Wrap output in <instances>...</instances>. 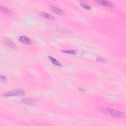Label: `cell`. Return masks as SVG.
Returning <instances> with one entry per match:
<instances>
[{
    "label": "cell",
    "instance_id": "4",
    "mask_svg": "<svg viewBox=\"0 0 126 126\" xmlns=\"http://www.w3.org/2000/svg\"><path fill=\"white\" fill-rule=\"evenodd\" d=\"M96 2L101 5H103L105 7H114L113 4H112L109 1H103V0H102V1H96Z\"/></svg>",
    "mask_w": 126,
    "mask_h": 126
},
{
    "label": "cell",
    "instance_id": "2",
    "mask_svg": "<svg viewBox=\"0 0 126 126\" xmlns=\"http://www.w3.org/2000/svg\"><path fill=\"white\" fill-rule=\"evenodd\" d=\"M25 94V91L21 89H17L4 94L5 97H10L13 96H23Z\"/></svg>",
    "mask_w": 126,
    "mask_h": 126
},
{
    "label": "cell",
    "instance_id": "3",
    "mask_svg": "<svg viewBox=\"0 0 126 126\" xmlns=\"http://www.w3.org/2000/svg\"><path fill=\"white\" fill-rule=\"evenodd\" d=\"M21 102L22 103L30 106H33L35 105V101L30 98H24L22 100Z\"/></svg>",
    "mask_w": 126,
    "mask_h": 126
},
{
    "label": "cell",
    "instance_id": "13",
    "mask_svg": "<svg viewBox=\"0 0 126 126\" xmlns=\"http://www.w3.org/2000/svg\"><path fill=\"white\" fill-rule=\"evenodd\" d=\"M96 61L99 62H100V63H105L106 62L104 58L100 57H97L96 58Z\"/></svg>",
    "mask_w": 126,
    "mask_h": 126
},
{
    "label": "cell",
    "instance_id": "7",
    "mask_svg": "<svg viewBox=\"0 0 126 126\" xmlns=\"http://www.w3.org/2000/svg\"><path fill=\"white\" fill-rule=\"evenodd\" d=\"M50 9L52 11H53L55 13L57 14V15H64V11L63 10H62L61 9H60L57 7L51 6V7H50Z\"/></svg>",
    "mask_w": 126,
    "mask_h": 126
},
{
    "label": "cell",
    "instance_id": "10",
    "mask_svg": "<svg viewBox=\"0 0 126 126\" xmlns=\"http://www.w3.org/2000/svg\"><path fill=\"white\" fill-rule=\"evenodd\" d=\"M0 9H1V10L3 13H4L7 15H10L12 13V12L9 9H8L7 8L2 5L0 6Z\"/></svg>",
    "mask_w": 126,
    "mask_h": 126
},
{
    "label": "cell",
    "instance_id": "11",
    "mask_svg": "<svg viewBox=\"0 0 126 126\" xmlns=\"http://www.w3.org/2000/svg\"><path fill=\"white\" fill-rule=\"evenodd\" d=\"M63 53L68 54H72V55H76V50H62Z\"/></svg>",
    "mask_w": 126,
    "mask_h": 126
},
{
    "label": "cell",
    "instance_id": "6",
    "mask_svg": "<svg viewBox=\"0 0 126 126\" xmlns=\"http://www.w3.org/2000/svg\"><path fill=\"white\" fill-rule=\"evenodd\" d=\"M40 15L43 17L45 18L46 19H49L50 20H55L56 19V18L52 15H51L49 13L44 12H41L40 13Z\"/></svg>",
    "mask_w": 126,
    "mask_h": 126
},
{
    "label": "cell",
    "instance_id": "14",
    "mask_svg": "<svg viewBox=\"0 0 126 126\" xmlns=\"http://www.w3.org/2000/svg\"><path fill=\"white\" fill-rule=\"evenodd\" d=\"M1 80L2 82L6 83L7 82V78L5 76H1Z\"/></svg>",
    "mask_w": 126,
    "mask_h": 126
},
{
    "label": "cell",
    "instance_id": "8",
    "mask_svg": "<svg viewBox=\"0 0 126 126\" xmlns=\"http://www.w3.org/2000/svg\"><path fill=\"white\" fill-rule=\"evenodd\" d=\"M48 59L52 63V64H54V65L56 66L57 67H62V65H61V64L60 63H59L56 59L55 58H54L53 57L51 56H48Z\"/></svg>",
    "mask_w": 126,
    "mask_h": 126
},
{
    "label": "cell",
    "instance_id": "5",
    "mask_svg": "<svg viewBox=\"0 0 126 126\" xmlns=\"http://www.w3.org/2000/svg\"><path fill=\"white\" fill-rule=\"evenodd\" d=\"M19 41L22 44H29L31 43V40L30 39L26 36H21L19 38Z\"/></svg>",
    "mask_w": 126,
    "mask_h": 126
},
{
    "label": "cell",
    "instance_id": "1",
    "mask_svg": "<svg viewBox=\"0 0 126 126\" xmlns=\"http://www.w3.org/2000/svg\"><path fill=\"white\" fill-rule=\"evenodd\" d=\"M100 111L105 115L114 116L119 118H125L126 114L123 112L115 110L112 108L102 107L100 109Z\"/></svg>",
    "mask_w": 126,
    "mask_h": 126
},
{
    "label": "cell",
    "instance_id": "12",
    "mask_svg": "<svg viewBox=\"0 0 126 126\" xmlns=\"http://www.w3.org/2000/svg\"><path fill=\"white\" fill-rule=\"evenodd\" d=\"M80 5L81 6V7H82L83 8H84L85 9H87V10H90V9H91V7L89 5H88L87 4H86L84 3L83 2H80Z\"/></svg>",
    "mask_w": 126,
    "mask_h": 126
},
{
    "label": "cell",
    "instance_id": "15",
    "mask_svg": "<svg viewBox=\"0 0 126 126\" xmlns=\"http://www.w3.org/2000/svg\"><path fill=\"white\" fill-rule=\"evenodd\" d=\"M78 90H79V91L80 92H81L82 93H83V94H84L85 92H86V90H85L84 89H83V88H79V89H78Z\"/></svg>",
    "mask_w": 126,
    "mask_h": 126
},
{
    "label": "cell",
    "instance_id": "9",
    "mask_svg": "<svg viewBox=\"0 0 126 126\" xmlns=\"http://www.w3.org/2000/svg\"><path fill=\"white\" fill-rule=\"evenodd\" d=\"M4 43L5 44H6L7 46L11 47V48H15V44L12 41H11L10 40L8 39H5L4 40Z\"/></svg>",
    "mask_w": 126,
    "mask_h": 126
}]
</instances>
